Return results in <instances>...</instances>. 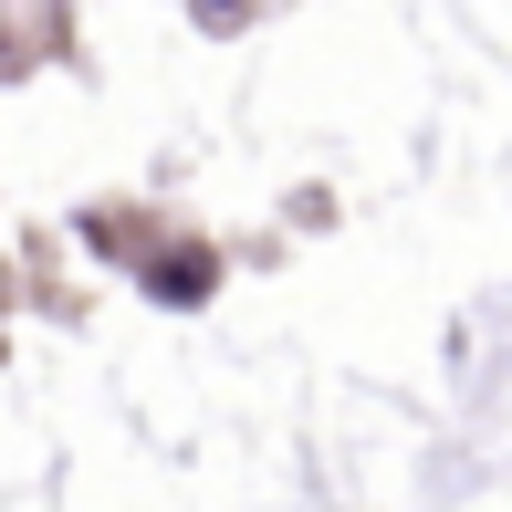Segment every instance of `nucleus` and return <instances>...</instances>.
Wrapping results in <instances>:
<instances>
[{
	"instance_id": "obj_1",
	"label": "nucleus",
	"mask_w": 512,
	"mask_h": 512,
	"mask_svg": "<svg viewBox=\"0 0 512 512\" xmlns=\"http://www.w3.org/2000/svg\"><path fill=\"white\" fill-rule=\"evenodd\" d=\"M157 293H209V262L189 251V262H157Z\"/></svg>"
}]
</instances>
